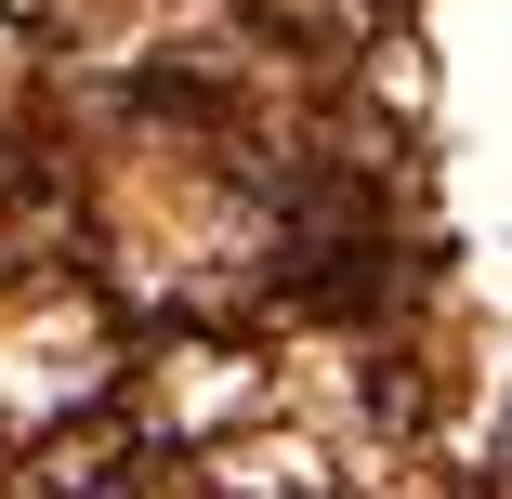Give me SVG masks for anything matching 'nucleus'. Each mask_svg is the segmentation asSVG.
<instances>
[{"label":"nucleus","mask_w":512,"mask_h":499,"mask_svg":"<svg viewBox=\"0 0 512 499\" xmlns=\"http://www.w3.org/2000/svg\"><path fill=\"white\" fill-rule=\"evenodd\" d=\"M499 460H512V421H499Z\"/></svg>","instance_id":"obj_1"}]
</instances>
